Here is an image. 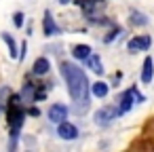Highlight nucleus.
I'll return each instance as SVG.
<instances>
[{
  "label": "nucleus",
  "mask_w": 154,
  "mask_h": 152,
  "mask_svg": "<svg viewBox=\"0 0 154 152\" xmlns=\"http://www.w3.org/2000/svg\"><path fill=\"white\" fill-rule=\"evenodd\" d=\"M59 2H61V5H68V2H70V0H59Z\"/></svg>",
  "instance_id": "nucleus-17"
},
{
  "label": "nucleus",
  "mask_w": 154,
  "mask_h": 152,
  "mask_svg": "<svg viewBox=\"0 0 154 152\" xmlns=\"http://www.w3.org/2000/svg\"><path fill=\"white\" fill-rule=\"evenodd\" d=\"M66 116H68V108L66 106L55 104V106L49 108V120L51 123H61V120H66Z\"/></svg>",
  "instance_id": "nucleus-6"
},
{
  "label": "nucleus",
  "mask_w": 154,
  "mask_h": 152,
  "mask_svg": "<svg viewBox=\"0 0 154 152\" xmlns=\"http://www.w3.org/2000/svg\"><path fill=\"white\" fill-rule=\"evenodd\" d=\"M87 64H89V68H91L95 74H103V66H101V59H99L97 55L91 53V55L87 57Z\"/></svg>",
  "instance_id": "nucleus-13"
},
{
  "label": "nucleus",
  "mask_w": 154,
  "mask_h": 152,
  "mask_svg": "<svg viewBox=\"0 0 154 152\" xmlns=\"http://www.w3.org/2000/svg\"><path fill=\"white\" fill-rule=\"evenodd\" d=\"M32 72H34V74H38V76L47 74V72H49V59H47V57H38V59L34 61Z\"/></svg>",
  "instance_id": "nucleus-11"
},
{
  "label": "nucleus",
  "mask_w": 154,
  "mask_h": 152,
  "mask_svg": "<svg viewBox=\"0 0 154 152\" xmlns=\"http://www.w3.org/2000/svg\"><path fill=\"white\" fill-rule=\"evenodd\" d=\"M2 40H5V42H7V47H9V55H11L13 59H17V55H19V51H17V42L13 40V36L5 32V34H2Z\"/></svg>",
  "instance_id": "nucleus-12"
},
{
  "label": "nucleus",
  "mask_w": 154,
  "mask_h": 152,
  "mask_svg": "<svg viewBox=\"0 0 154 152\" xmlns=\"http://www.w3.org/2000/svg\"><path fill=\"white\" fill-rule=\"evenodd\" d=\"M57 135H59L61 139H74V137L78 135V129H76L72 123L61 120V123H59V129H57Z\"/></svg>",
  "instance_id": "nucleus-7"
},
{
  "label": "nucleus",
  "mask_w": 154,
  "mask_h": 152,
  "mask_svg": "<svg viewBox=\"0 0 154 152\" xmlns=\"http://www.w3.org/2000/svg\"><path fill=\"white\" fill-rule=\"evenodd\" d=\"M131 21H133L135 26H146V23H148V19H146L139 11H131Z\"/></svg>",
  "instance_id": "nucleus-15"
},
{
  "label": "nucleus",
  "mask_w": 154,
  "mask_h": 152,
  "mask_svg": "<svg viewBox=\"0 0 154 152\" xmlns=\"http://www.w3.org/2000/svg\"><path fill=\"white\" fill-rule=\"evenodd\" d=\"M152 74H154V61H152V57H146L143 68H141V82H150Z\"/></svg>",
  "instance_id": "nucleus-9"
},
{
  "label": "nucleus",
  "mask_w": 154,
  "mask_h": 152,
  "mask_svg": "<svg viewBox=\"0 0 154 152\" xmlns=\"http://www.w3.org/2000/svg\"><path fill=\"white\" fill-rule=\"evenodd\" d=\"M133 97H135V87H131L129 91H125L120 95V106H118V114H127L133 106Z\"/></svg>",
  "instance_id": "nucleus-5"
},
{
  "label": "nucleus",
  "mask_w": 154,
  "mask_h": 152,
  "mask_svg": "<svg viewBox=\"0 0 154 152\" xmlns=\"http://www.w3.org/2000/svg\"><path fill=\"white\" fill-rule=\"evenodd\" d=\"M127 47H129V51H133V53H135V51H146V49L150 47V38H148V36H135V38L129 40Z\"/></svg>",
  "instance_id": "nucleus-8"
},
{
  "label": "nucleus",
  "mask_w": 154,
  "mask_h": 152,
  "mask_svg": "<svg viewBox=\"0 0 154 152\" xmlns=\"http://www.w3.org/2000/svg\"><path fill=\"white\" fill-rule=\"evenodd\" d=\"M91 93L97 95V97H103V95H108V85L103 80H97V82L91 85Z\"/></svg>",
  "instance_id": "nucleus-14"
},
{
  "label": "nucleus",
  "mask_w": 154,
  "mask_h": 152,
  "mask_svg": "<svg viewBox=\"0 0 154 152\" xmlns=\"http://www.w3.org/2000/svg\"><path fill=\"white\" fill-rule=\"evenodd\" d=\"M42 32H45V36H55V34H59V28H57V23L53 21L51 11H45V17H42Z\"/></svg>",
  "instance_id": "nucleus-4"
},
{
  "label": "nucleus",
  "mask_w": 154,
  "mask_h": 152,
  "mask_svg": "<svg viewBox=\"0 0 154 152\" xmlns=\"http://www.w3.org/2000/svg\"><path fill=\"white\" fill-rule=\"evenodd\" d=\"M7 118H9V125H11V137H13V144L17 141V135H19V127L23 125V118H26V110H23V101L19 95H13L7 104Z\"/></svg>",
  "instance_id": "nucleus-2"
},
{
  "label": "nucleus",
  "mask_w": 154,
  "mask_h": 152,
  "mask_svg": "<svg viewBox=\"0 0 154 152\" xmlns=\"http://www.w3.org/2000/svg\"><path fill=\"white\" fill-rule=\"evenodd\" d=\"M61 74L66 78V85H68V93H70V99H72V110L74 114H85L89 110V93H91V85L85 76V72L70 64V61H63L61 64Z\"/></svg>",
  "instance_id": "nucleus-1"
},
{
  "label": "nucleus",
  "mask_w": 154,
  "mask_h": 152,
  "mask_svg": "<svg viewBox=\"0 0 154 152\" xmlns=\"http://www.w3.org/2000/svg\"><path fill=\"white\" fill-rule=\"evenodd\" d=\"M116 116H118V110L112 108V106H106V108H101V110L95 112V123L101 125V127H106V125H110Z\"/></svg>",
  "instance_id": "nucleus-3"
},
{
  "label": "nucleus",
  "mask_w": 154,
  "mask_h": 152,
  "mask_svg": "<svg viewBox=\"0 0 154 152\" xmlns=\"http://www.w3.org/2000/svg\"><path fill=\"white\" fill-rule=\"evenodd\" d=\"M13 23H15V28H21L23 26V13H15L13 15Z\"/></svg>",
  "instance_id": "nucleus-16"
},
{
  "label": "nucleus",
  "mask_w": 154,
  "mask_h": 152,
  "mask_svg": "<svg viewBox=\"0 0 154 152\" xmlns=\"http://www.w3.org/2000/svg\"><path fill=\"white\" fill-rule=\"evenodd\" d=\"M72 55H74L76 59H87V57L91 55V47H89V45H74V47H72Z\"/></svg>",
  "instance_id": "nucleus-10"
}]
</instances>
